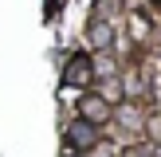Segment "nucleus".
I'll return each instance as SVG.
<instances>
[{"instance_id": "obj_1", "label": "nucleus", "mask_w": 161, "mask_h": 157, "mask_svg": "<svg viewBox=\"0 0 161 157\" xmlns=\"http://www.w3.org/2000/svg\"><path fill=\"white\" fill-rule=\"evenodd\" d=\"M71 141H75V149H91L94 141H98V130H94L91 122H75L71 126Z\"/></svg>"}, {"instance_id": "obj_2", "label": "nucleus", "mask_w": 161, "mask_h": 157, "mask_svg": "<svg viewBox=\"0 0 161 157\" xmlns=\"http://www.w3.org/2000/svg\"><path fill=\"white\" fill-rule=\"evenodd\" d=\"M86 78H91V63H86V59H71V63H67V75H63V83H67V86H83Z\"/></svg>"}, {"instance_id": "obj_3", "label": "nucleus", "mask_w": 161, "mask_h": 157, "mask_svg": "<svg viewBox=\"0 0 161 157\" xmlns=\"http://www.w3.org/2000/svg\"><path fill=\"white\" fill-rule=\"evenodd\" d=\"M83 110H86V122H102V118H106V102H102V98H86L83 102Z\"/></svg>"}]
</instances>
